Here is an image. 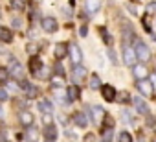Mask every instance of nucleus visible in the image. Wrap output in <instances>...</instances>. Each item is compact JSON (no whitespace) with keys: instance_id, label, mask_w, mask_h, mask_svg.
Instances as JSON below:
<instances>
[{"instance_id":"f257e3e1","label":"nucleus","mask_w":156,"mask_h":142,"mask_svg":"<svg viewBox=\"0 0 156 142\" xmlns=\"http://www.w3.org/2000/svg\"><path fill=\"white\" fill-rule=\"evenodd\" d=\"M134 55L141 61V63H145V61H149V57H151V52H149V46L143 43V41H136V46H134Z\"/></svg>"},{"instance_id":"f03ea898","label":"nucleus","mask_w":156,"mask_h":142,"mask_svg":"<svg viewBox=\"0 0 156 142\" xmlns=\"http://www.w3.org/2000/svg\"><path fill=\"white\" fill-rule=\"evenodd\" d=\"M8 72H9V74H13L19 81H22V80H24L22 66H20V63H19L15 57H9V66H8Z\"/></svg>"},{"instance_id":"7ed1b4c3","label":"nucleus","mask_w":156,"mask_h":142,"mask_svg":"<svg viewBox=\"0 0 156 142\" xmlns=\"http://www.w3.org/2000/svg\"><path fill=\"white\" fill-rule=\"evenodd\" d=\"M68 48H70L68 52H70V59H72L73 66H75V65H81V61H83V54H81L79 46H77V44H70Z\"/></svg>"},{"instance_id":"20e7f679","label":"nucleus","mask_w":156,"mask_h":142,"mask_svg":"<svg viewBox=\"0 0 156 142\" xmlns=\"http://www.w3.org/2000/svg\"><path fill=\"white\" fill-rule=\"evenodd\" d=\"M41 24H42V30L48 32V33H53V32H57V28H59V24H57V21H55L53 17H44V19L41 21Z\"/></svg>"},{"instance_id":"39448f33","label":"nucleus","mask_w":156,"mask_h":142,"mask_svg":"<svg viewBox=\"0 0 156 142\" xmlns=\"http://www.w3.org/2000/svg\"><path fill=\"white\" fill-rule=\"evenodd\" d=\"M136 89L143 94V96H152V85L149 83V80H138L136 81Z\"/></svg>"},{"instance_id":"423d86ee","label":"nucleus","mask_w":156,"mask_h":142,"mask_svg":"<svg viewBox=\"0 0 156 142\" xmlns=\"http://www.w3.org/2000/svg\"><path fill=\"white\" fill-rule=\"evenodd\" d=\"M72 78H73L75 85H77V83H81V81L87 78V68L81 66V65H75V66H73V72H72Z\"/></svg>"},{"instance_id":"0eeeda50","label":"nucleus","mask_w":156,"mask_h":142,"mask_svg":"<svg viewBox=\"0 0 156 142\" xmlns=\"http://www.w3.org/2000/svg\"><path fill=\"white\" fill-rule=\"evenodd\" d=\"M132 103H134V107H136V111H138L140 114H149V105H147V102H145L143 98L134 96V98H132Z\"/></svg>"},{"instance_id":"6e6552de","label":"nucleus","mask_w":156,"mask_h":142,"mask_svg":"<svg viewBox=\"0 0 156 142\" xmlns=\"http://www.w3.org/2000/svg\"><path fill=\"white\" fill-rule=\"evenodd\" d=\"M101 94H103V98L107 100V102H114L116 100V89L112 87V85H101Z\"/></svg>"},{"instance_id":"1a4fd4ad","label":"nucleus","mask_w":156,"mask_h":142,"mask_svg":"<svg viewBox=\"0 0 156 142\" xmlns=\"http://www.w3.org/2000/svg\"><path fill=\"white\" fill-rule=\"evenodd\" d=\"M132 74H134L136 80H147V76H149L145 65H134L132 66Z\"/></svg>"},{"instance_id":"9d476101","label":"nucleus","mask_w":156,"mask_h":142,"mask_svg":"<svg viewBox=\"0 0 156 142\" xmlns=\"http://www.w3.org/2000/svg\"><path fill=\"white\" fill-rule=\"evenodd\" d=\"M99 8H101V0H85V9H87L90 15L98 13Z\"/></svg>"},{"instance_id":"9b49d317","label":"nucleus","mask_w":156,"mask_h":142,"mask_svg":"<svg viewBox=\"0 0 156 142\" xmlns=\"http://www.w3.org/2000/svg\"><path fill=\"white\" fill-rule=\"evenodd\" d=\"M134 59H136L134 50H132L130 46H125V48H123V61H125V65H127V66H132V65H134Z\"/></svg>"},{"instance_id":"f8f14e48","label":"nucleus","mask_w":156,"mask_h":142,"mask_svg":"<svg viewBox=\"0 0 156 142\" xmlns=\"http://www.w3.org/2000/svg\"><path fill=\"white\" fill-rule=\"evenodd\" d=\"M20 87L24 89V92H26V96H28V98H35V96L39 94V89H37L35 85L28 83V81H20Z\"/></svg>"},{"instance_id":"ddd939ff","label":"nucleus","mask_w":156,"mask_h":142,"mask_svg":"<svg viewBox=\"0 0 156 142\" xmlns=\"http://www.w3.org/2000/svg\"><path fill=\"white\" fill-rule=\"evenodd\" d=\"M41 68H42V61H41L39 57H35V55H33V57L30 59V70H31V74H33V76H37V74L41 72Z\"/></svg>"},{"instance_id":"4468645a","label":"nucleus","mask_w":156,"mask_h":142,"mask_svg":"<svg viewBox=\"0 0 156 142\" xmlns=\"http://www.w3.org/2000/svg\"><path fill=\"white\" fill-rule=\"evenodd\" d=\"M73 124H75L77 127H87V125H88L87 114H85V113H75V114H73Z\"/></svg>"},{"instance_id":"2eb2a0df","label":"nucleus","mask_w":156,"mask_h":142,"mask_svg":"<svg viewBox=\"0 0 156 142\" xmlns=\"http://www.w3.org/2000/svg\"><path fill=\"white\" fill-rule=\"evenodd\" d=\"M66 94H68V102H73V100L79 98L81 91H79V87H77V85H70V87L66 89Z\"/></svg>"},{"instance_id":"dca6fc26","label":"nucleus","mask_w":156,"mask_h":142,"mask_svg":"<svg viewBox=\"0 0 156 142\" xmlns=\"http://www.w3.org/2000/svg\"><path fill=\"white\" fill-rule=\"evenodd\" d=\"M44 136H46L48 140H51V142H53V140L57 138V127H55L53 124H48V125L44 127Z\"/></svg>"},{"instance_id":"f3484780","label":"nucleus","mask_w":156,"mask_h":142,"mask_svg":"<svg viewBox=\"0 0 156 142\" xmlns=\"http://www.w3.org/2000/svg\"><path fill=\"white\" fill-rule=\"evenodd\" d=\"M103 116H105V111H103V107H99V105L92 107V120H94L96 124H99V122L103 120Z\"/></svg>"},{"instance_id":"a211bd4d","label":"nucleus","mask_w":156,"mask_h":142,"mask_svg":"<svg viewBox=\"0 0 156 142\" xmlns=\"http://www.w3.org/2000/svg\"><path fill=\"white\" fill-rule=\"evenodd\" d=\"M66 52H68V46L64 44V43H59V44H55V57L57 59H62L64 55H66Z\"/></svg>"},{"instance_id":"6ab92c4d","label":"nucleus","mask_w":156,"mask_h":142,"mask_svg":"<svg viewBox=\"0 0 156 142\" xmlns=\"http://www.w3.org/2000/svg\"><path fill=\"white\" fill-rule=\"evenodd\" d=\"M20 122H22L26 127H30V125L33 124V114H31L30 111H22V113H20Z\"/></svg>"},{"instance_id":"aec40b11","label":"nucleus","mask_w":156,"mask_h":142,"mask_svg":"<svg viewBox=\"0 0 156 142\" xmlns=\"http://www.w3.org/2000/svg\"><path fill=\"white\" fill-rule=\"evenodd\" d=\"M39 109L42 111V114H50L53 107H51V103H50L48 100H41V102H39Z\"/></svg>"},{"instance_id":"412c9836","label":"nucleus","mask_w":156,"mask_h":142,"mask_svg":"<svg viewBox=\"0 0 156 142\" xmlns=\"http://www.w3.org/2000/svg\"><path fill=\"white\" fill-rule=\"evenodd\" d=\"M13 39V33L6 28H0V41H4V43H11Z\"/></svg>"},{"instance_id":"4be33fe9","label":"nucleus","mask_w":156,"mask_h":142,"mask_svg":"<svg viewBox=\"0 0 156 142\" xmlns=\"http://www.w3.org/2000/svg\"><path fill=\"white\" fill-rule=\"evenodd\" d=\"M99 32H101V37H103V41H105V43H107V44H108V46H110V44H112V43H114V39H112V37H110V33H108V32H107V30H105V28H101V30H99Z\"/></svg>"},{"instance_id":"5701e85b","label":"nucleus","mask_w":156,"mask_h":142,"mask_svg":"<svg viewBox=\"0 0 156 142\" xmlns=\"http://www.w3.org/2000/svg\"><path fill=\"white\" fill-rule=\"evenodd\" d=\"M9 78V72H8V68L6 66H0V83H6Z\"/></svg>"},{"instance_id":"b1692460","label":"nucleus","mask_w":156,"mask_h":142,"mask_svg":"<svg viewBox=\"0 0 156 142\" xmlns=\"http://www.w3.org/2000/svg\"><path fill=\"white\" fill-rule=\"evenodd\" d=\"M101 87V80H99V76H92L90 78V89H99Z\"/></svg>"},{"instance_id":"393cba45","label":"nucleus","mask_w":156,"mask_h":142,"mask_svg":"<svg viewBox=\"0 0 156 142\" xmlns=\"http://www.w3.org/2000/svg\"><path fill=\"white\" fill-rule=\"evenodd\" d=\"M26 136H28V140H31V142H33V140H37V129H35L33 125H30V127H28Z\"/></svg>"},{"instance_id":"a878e982","label":"nucleus","mask_w":156,"mask_h":142,"mask_svg":"<svg viewBox=\"0 0 156 142\" xmlns=\"http://www.w3.org/2000/svg\"><path fill=\"white\" fill-rule=\"evenodd\" d=\"M11 8L17 9V11L24 9V0H11Z\"/></svg>"},{"instance_id":"bb28decb","label":"nucleus","mask_w":156,"mask_h":142,"mask_svg":"<svg viewBox=\"0 0 156 142\" xmlns=\"http://www.w3.org/2000/svg\"><path fill=\"white\" fill-rule=\"evenodd\" d=\"M119 142H132V136H130V133H127V131H121V133H119Z\"/></svg>"},{"instance_id":"cd10ccee","label":"nucleus","mask_w":156,"mask_h":142,"mask_svg":"<svg viewBox=\"0 0 156 142\" xmlns=\"http://www.w3.org/2000/svg\"><path fill=\"white\" fill-rule=\"evenodd\" d=\"M118 100H119L121 103H127V102H130V96H129V92H119Z\"/></svg>"},{"instance_id":"c85d7f7f","label":"nucleus","mask_w":156,"mask_h":142,"mask_svg":"<svg viewBox=\"0 0 156 142\" xmlns=\"http://www.w3.org/2000/svg\"><path fill=\"white\" fill-rule=\"evenodd\" d=\"M103 118H105V125H107L108 129H112V127H114V118H112V116H108V114H105Z\"/></svg>"},{"instance_id":"c756f323","label":"nucleus","mask_w":156,"mask_h":142,"mask_svg":"<svg viewBox=\"0 0 156 142\" xmlns=\"http://www.w3.org/2000/svg\"><path fill=\"white\" fill-rule=\"evenodd\" d=\"M53 70H55V74H57L59 78H62V76H64V68H62L61 65H55V68H53Z\"/></svg>"},{"instance_id":"7c9ffc66","label":"nucleus","mask_w":156,"mask_h":142,"mask_svg":"<svg viewBox=\"0 0 156 142\" xmlns=\"http://www.w3.org/2000/svg\"><path fill=\"white\" fill-rule=\"evenodd\" d=\"M103 138H105V142H110V138H112V129L107 127V131L103 133Z\"/></svg>"},{"instance_id":"2f4dec72","label":"nucleus","mask_w":156,"mask_h":142,"mask_svg":"<svg viewBox=\"0 0 156 142\" xmlns=\"http://www.w3.org/2000/svg\"><path fill=\"white\" fill-rule=\"evenodd\" d=\"M147 13H156V2H149L147 4Z\"/></svg>"},{"instance_id":"473e14b6","label":"nucleus","mask_w":156,"mask_h":142,"mask_svg":"<svg viewBox=\"0 0 156 142\" xmlns=\"http://www.w3.org/2000/svg\"><path fill=\"white\" fill-rule=\"evenodd\" d=\"M8 98H9V94H8V91H4V89H2V91H0V102H6Z\"/></svg>"},{"instance_id":"72a5a7b5","label":"nucleus","mask_w":156,"mask_h":142,"mask_svg":"<svg viewBox=\"0 0 156 142\" xmlns=\"http://www.w3.org/2000/svg\"><path fill=\"white\" fill-rule=\"evenodd\" d=\"M11 24H13V28H20V26H22V22H20V19H17V17H15L13 21H11Z\"/></svg>"},{"instance_id":"f704fd0d","label":"nucleus","mask_w":156,"mask_h":142,"mask_svg":"<svg viewBox=\"0 0 156 142\" xmlns=\"http://www.w3.org/2000/svg\"><path fill=\"white\" fill-rule=\"evenodd\" d=\"M149 83L152 85V91H156V74H151V81Z\"/></svg>"},{"instance_id":"c9c22d12","label":"nucleus","mask_w":156,"mask_h":142,"mask_svg":"<svg viewBox=\"0 0 156 142\" xmlns=\"http://www.w3.org/2000/svg\"><path fill=\"white\" fill-rule=\"evenodd\" d=\"M42 122H44L46 125H48V124H51V116H50V114H44V116H42Z\"/></svg>"},{"instance_id":"e433bc0d","label":"nucleus","mask_w":156,"mask_h":142,"mask_svg":"<svg viewBox=\"0 0 156 142\" xmlns=\"http://www.w3.org/2000/svg\"><path fill=\"white\" fill-rule=\"evenodd\" d=\"M8 89H9V91H17L19 87H17L15 83H11V81H8Z\"/></svg>"},{"instance_id":"4c0bfd02","label":"nucleus","mask_w":156,"mask_h":142,"mask_svg":"<svg viewBox=\"0 0 156 142\" xmlns=\"http://www.w3.org/2000/svg\"><path fill=\"white\" fill-rule=\"evenodd\" d=\"M87 32H88V28H87V26H81V30H79V33H81L83 37L87 35Z\"/></svg>"},{"instance_id":"58836bf2","label":"nucleus","mask_w":156,"mask_h":142,"mask_svg":"<svg viewBox=\"0 0 156 142\" xmlns=\"http://www.w3.org/2000/svg\"><path fill=\"white\" fill-rule=\"evenodd\" d=\"M108 55H110V59H112V61H116V55H114V52H112V50L108 52Z\"/></svg>"},{"instance_id":"ea45409f","label":"nucleus","mask_w":156,"mask_h":142,"mask_svg":"<svg viewBox=\"0 0 156 142\" xmlns=\"http://www.w3.org/2000/svg\"><path fill=\"white\" fill-rule=\"evenodd\" d=\"M0 142H6V140H4V136H0Z\"/></svg>"},{"instance_id":"a19ab883","label":"nucleus","mask_w":156,"mask_h":142,"mask_svg":"<svg viewBox=\"0 0 156 142\" xmlns=\"http://www.w3.org/2000/svg\"><path fill=\"white\" fill-rule=\"evenodd\" d=\"M0 116H2V107H0Z\"/></svg>"},{"instance_id":"79ce46f5","label":"nucleus","mask_w":156,"mask_h":142,"mask_svg":"<svg viewBox=\"0 0 156 142\" xmlns=\"http://www.w3.org/2000/svg\"><path fill=\"white\" fill-rule=\"evenodd\" d=\"M154 142H156V140H154Z\"/></svg>"}]
</instances>
